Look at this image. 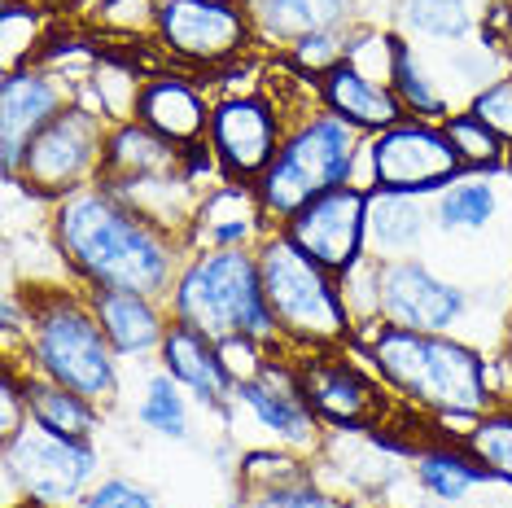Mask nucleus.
Wrapping results in <instances>:
<instances>
[{"label": "nucleus", "instance_id": "f257e3e1", "mask_svg": "<svg viewBox=\"0 0 512 508\" xmlns=\"http://www.w3.org/2000/svg\"><path fill=\"white\" fill-rule=\"evenodd\" d=\"M49 237L62 268L84 290H127L162 303L193 254L189 241L136 215L101 180L49 206Z\"/></svg>", "mask_w": 512, "mask_h": 508}, {"label": "nucleus", "instance_id": "f03ea898", "mask_svg": "<svg viewBox=\"0 0 512 508\" xmlns=\"http://www.w3.org/2000/svg\"><path fill=\"white\" fill-rule=\"evenodd\" d=\"M368 368L386 381L399 408H412L429 421L447 417H486L495 408L499 390L491 381V360L482 346L456 333H412L377 325L351 342Z\"/></svg>", "mask_w": 512, "mask_h": 508}, {"label": "nucleus", "instance_id": "7ed1b4c3", "mask_svg": "<svg viewBox=\"0 0 512 508\" xmlns=\"http://www.w3.org/2000/svg\"><path fill=\"white\" fill-rule=\"evenodd\" d=\"M22 298H27V342L5 364L31 368V373L110 408L123 386V373H119L123 360L114 355L106 333H101L97 311L88 303V290L79 281L71 285L27 281Z\"/></svg>", "mask_w": 512, "mask_h": 508}, {"label": "nucleus", "instance_id": "20e7f679", "mask_svg": "<svg viewBox=\"0 0 512 508\" xmlns=\"http://www.w3.org/2000/svg\"><path fill=\"white\" fill-rule=\"evenodd\" d=\"M171 320L211 342L254 338L289 355L272 307L263 294L259 254L254 250H193L167 294Z\"/></svg>", "mask_w": 512, "mask_h": 508}, {"label": "nucleus", "instance_id": "39448f33", "mask_svg": "<svg viewBox=\"0 0 512 508\" xmlns=\"http://www.w3.org/2000/svg\"><path fill=\"white\" fill-rule=\"evenodd\" d=\"M364 145L368 136H359L351 123L329 114L324 106H307L289 114L285 141L276 149L272 167L263 171V180L254 184L272 224L281 228L311 198L342 189V184H355L359 163H364Z\"/></svg>", "mask_w": 512, "mask_h": 508}, {"label": "nucleus", "instance_id": "423d86ee", "mask_svg": "<svg viewBox=\"0 0 512 508\" xmlns=\"http://www.w3.org/2000/svg\"><path fill=\"white\" fill-rule=\"evenodd\" d=\"M254 254H259L267 307H272L276 325H281L289 355L351 346L355 325L342 298V281L333 272H324L311 254H302L285 237V228H272Z\"/></svg>", "mask_w": 512, "mask_h": 508}, {"label": "nucleus", "instance_id": "0eeeda50", "mask_svg": "<svg viewBox=\"0 0 512 508\" xmlns=\"http://www.w3.org/2000/svg\"><path fill=\"white\" fill-rule=\"evenodd\" d=\"M101 482V456L88 438H66L27 421L18 434L0 438V487L5 504L79 508V500Z\"/></svg>", "mask_w": 512, "mask_h": 508}, {"label": "nucleus", "instance_id": "6e6552de", "mask_svg": "<svg viewBox=\"0 0 512 508\" xmlns=\"http://www.w3.org/2000/svg\"><path fill=\"white\" fill-rule=\"evenodd\" d=\"M106 136H110L106 114L75 101V106H66L36 141L27 145V154H22V163L14 176H9V184L44 206L71 198V193L101 180Z\"/></svg>", "mask_w": 512, "mask_h": 508}, {"label": "nucleus", "instance_id": "1a4fd4ad", "mask_svg": "<svg viewBox=\"0 0 512 508\" xmlns=\"http://www.w3.org/2000/svg\"><path fill=\"white\" fill-rule=\"evenodd\" d=\"M298 386L311 412L337 434H368L381 430L399 403L372 368L355 360V346H329V351H298L294 355Z\"/></svg>", "mask_w": 512, "mask_h": 508}, {"label": "nucleus", "instance_id": "9d476101", "mask_svg": "<svg viewBox=\"0 0 512 508\" xmlns=\"http://www.w3.org/2000/svg\"><path fill=\"white\" fill-rule=\"evenodd\" d=\"M154 44L171 66L193 75H215L254 53V18L228 0H158Z\"/></svg>", "mask_w": 512, "mask_h": 508}, {"label": "nucleus", "instance_id": "9b49d317", "mask_svg": "<svg viewBox=\"0 0 512 508\" xmlns=\"http://www.w3.org/2000/svg\"><path fill=\"white\" fill-rule=\"evenodd\" d=\"M460 158L451 149L442 123L425 119H403L386 132L368 136L364 163H359L355 184L364 189H394V193H416V198H434L460 176Z\"/></svg>", "mask_w": 512, "mask_h": 508}, {"label": "nucleus", "instance_id": "f8f14e48", "mask_svg": "<svg viewBox=\"0 0 512 508\" xmlns=\"http://www.w3.org/2000/svg\"><path fill=\"white\" fill-rule=\"evenodd\" d=\"M469 285L442 276L425 254L377 263V316L390 329L412 333H456L469 320Z\"/></svg>", "mask_w": 512, "mask_h": 508}, {"label": "nucleus", "instance_id": "ddd939ff", "mask_svg": "<svg viewBox=\"0 0 512 508\" xmlns=\"http://www.w3.org/2000/svg\"><path fill=\"white\" fill-rule=\"evenodd\" d=\"M289 110L272 92V84L259 92H237V97H215L211 136L206 145L215 149L224 180L259 184L263 171L272 167L276 149L285 141Z\"/></svg>", "mask_w": 512, "mask_h": 508}, {"label": "nucleus", "instance_id": "4468645a", "mask_svg": "<svg viewBox=\"0 0 512 508\" xmlns=\"http://www.w3.org/2000/svg\"><path fill=\"white\" fill-rule=\"evenodd\" d=\"M285 237L294 241L302 254L320 263L342 281L368 259V189L364 184H342L320 198H311L302 211L285 219Z\"/></svg>", "mask_w": 512, "mask_h": 508}, {"label": "nucleus", "instance_id": "2eb2a0df", "mask_svg": "<svg viewBox=\"0 0 512 508\" xmlns=\"http://www.w3.org/2000/svg\"><path fill=\"white\" fill-rule=\"evenodd\" d=\"M237 408H246L254 425L267 434L272 447H285L294 456H320L324 443H329V425H324L316 412H311L307 395L298 386L294 373V355H281L263 368L254 381H241L237 386Z\"/></svg>", "mask_w": 512, "mask_h": 508}, {"label": "nucleus", "instance_id": "dca6fc26", "mask_svg": "<svg viewBox=\"0 0 512 508\" xmlns=\"http://www.w3.org/2000/svg\"><path fill=\"white\" fill-rule=\"evenodd\" d=\"M75 101L79 92L44 66H22V71H9L0 79V167H5V180L18 171L27 145Z\"/></svg>", "mask_w": 512, "mask_h": 508}, {"label": "nucleus", "instance_id": "f3484780", "mask_svg": "<svg viewBox=\"0 0 512 508\" xmlns=\"http://www.w3.org/2000/svg\"><path fill=\"white\" fill-rule=\"evenodd\" d=\"M211 114H215V97L206 88V79L180 71V66H167V71L145 75L132 119L145 123L149 132H158L176 149H193L206 145V136H211Z\"/></svg>", "mask_w": 512, "mask_h": 508}, {"label": "nucleus", "instance_id": "a211bd4d", "mask_svg": "<svg viewBox=\"0 0 512 508\" xmlns=\"http://www.w3.org/2000/svg\"><path fill=\"white\" fill-rule=\"evenodd\" d=\"M272 215L263 211L259 189L241 180H219L202 193L189 224V250H259L272 233Z\"/></svg>", "mask_w": 512, "mask_h": 508}, {"label": "nucleus", "instance_id": "6ab92c4d", "mask_svg": "<svg viewBox=\"0 0 512 508\" xmlns=\"http://www.w3.org/2000/svg\"><path fill=\"white\" fill-rule=\"evenodd\" d=\"M154 360L197 408L219 412V417H228V412L237 408V381L228 377L224 360H219V346L211 338H202V333L171 320L167 338H162V351Z\"/></svg>", "mask_w": 512, "mask_h": 508}, {"label": "nucleus", "instance_id": "aec40b11", "mask_svg": "<svg viewBox=\"0 0 512 508\" xmlns=\"http://www.w3.org/2000/svg\"><path fill=\"white\" fill-rule=\"evenodd\" d=\"M88 303L119 360H149L162 351V338L171 329V311L162 298L127 290H88Z\"/></svg>", "mask_w": 512, "mask_h": 508}, {"label": "nucleus", "instance_id": "412c9836", "mask_svg": "<svg viewBox=\"0 0 512 508\" xmlns=\"http://www.w3.org/2000/svg\"><path fill=\"white\" fill-rule=\"evenodd\" d=\"M316 92H320V106L329 114H337V119H346L359 136H377V132H386V127L407 119V110H403V101L394 97L390 79L359 71L355 62L333 66V71L316 84Z\"/></svg>", "mask_w": 512, "mask_h": 508}, {"label": "nucleus", "instance_id": "4be33fe9", "mask_svg": "<svg viewBox=\"0 0 512 508\" xmlns=\"http://www.w3.org/2000/svg\"><path fill=\"white\" fill-rule=\"evenodd\" d=\"M434 233V211L429 198L394 189H368V259H412L425 250Z\"/></svg>", "mask_w": 512, "mask_h": 508}, {"label": "nucleus", "instance_id": "5701e85b", "mask_svg": "<svg viewBox=\"0 0 512 508\" xmlns=\"http://www.w3.org/2000/svg\"><path fill=\"white\" fill-rule=\"evenodd\" d=\"M254 18V36L267 49H289V44L320 36V31H351L359 27L355 0H246Z\"/></svg>", "mask_w": 512, "mask_h": 508}, {"label": "nucleus", "instance_id": "b1692460", "mask_svg": "<svg viewBox=\"0 0 512 508\" xmlns=\"http://www.w3.org/2000/svg\"><path fill=\"white\" fill-rule=\"evenodd\" d=\"M438 237H486L495 233L499 215H504V184L499 171H460L447 189L429 198Z\"/></svg>", "mask_w": 512, "mask_h": 508}, {"label": "nucleus", "instance_id": "393cba45", "mask_svg": "<svg viewBox=\"0 0 512 508\" xmlns=\"http://www.w3.org/2000/svg\"><path fill=\"white\" fill-rule=\"evenodd\" d=\"M9 368L18 373L22 403H27V421H36V425H44V430H53V434L97 443L101 425H106V408H101V403L75 395V390L57 386V381L31 373V368H18V364H9Z\"/></svg>", "mask_w": 512, "mask_h": 508}, {"label": "nucleus", "instance_id": "a878e982", "mask_svg": "<svg viewBox=\"0 0 512 508\" xmlns=\"http://www.w3.org/2000/svg\"><path fill=\"white\" fill-rule=\"evenodd\" d=\"M491 0H394V22L403 40H425L438 49L469 44L482 31Z\"/></svg>", "mask_w": 512, "mask_h": 508}, {"label": "nucleus", "instance_id": "bb28decb", "mask_svg": "<svg viewBox=\"0 0 512 508\" xmlns=\"http://www.w3.org/2000/svg\"><path fill=\"white\" fill-rule=\"evenodd\" d=\"M180 158H184V149H176L171 141H162V136L149 132L145 123L123 119V123H110L106 158H101V180L162 176V171H176Z\"/></svg>", "mask_w": 512, "mask_h": 508}, {"label": "nucleus", "instance_id": "cd10ccee", "mask_svg": "<svg viewBox=\"0 0 512 508\" xmlns=\"http://www.w3.org/2000/svg\"><path fill=\"white\" fill-rule=\"evenodd\" d=\"M390 88L403 101L407 119H425V123H447L451 97L442 92L434 66L425 62V53L412 40H394V62H390Z\"/></svg>", "mask_w": 512, "mask_h": 508}, {"label": "nucleus", "instance_id": "c85d7f7f", "mask_svg": "<svg viewBox=\"0 0 512 508\" xmlns=\"http://www.w3.org/2000/svg\"><path fill=\"white\" fill-rule=\"evenodd\" d=\"M136 421H141L149 434L171 438V443H189L193 438L189 395H184V390L162 373V368L145 381V395H141V403H136Z\"/></svg>", "mask_w": 512, "mask_h": 508}, {"label": "nucleus", "instance_id": "c756f323", "mask_svg": "<svg viewBox=\"0 0 512 508\" xmlns=\"http://www.w3.org/2000/svg\"><path fill=\"white\" fill-rule=\"evenodd\" d=\"M57 31L53 9L31 5V0H5V75L36 66V57L44 53V44Z\"/></svg>", "mask_w": 512, "mask_h": 508}, {"label": "nucleus", "instance_id": "7c9ffc66", "mask_svg": "<svg viewBox=\"0 0 512 508\" xmlns=\"http://www.w3.org/2000/svg\"><path fill=\"white\" fill-rule=\"evenodd\" d=\"M442 132H447V141H451V149H456V158H460L464 171H504L508 167L512 149L499 141V136L482 119H477L469 106L451 110L447 123H442Z\"/></svg>", "mask_w": 512, "mask_h": 508}, {"label": "nucleus", "instance_id": "2f4dec72", "mask_svg": "<svg viewBox=\"0 0 512 508\" xmlns=\"http://www.w3.org/2000/svg\"><path fill=\"white\" fill-rule=\"evenodd\" d=\"M92 31L114 44H145L158 31V0H97Z\"/></svg>", "mask_w": 512, "mask_h": 508}, {"label": "nucleus", "instance_id": "473e14b6", "mask_svg": "<svg viewBox=\"0 0 512 508\" xmlns=\"http://www.w3.org/2000/svg\"><path fill=\"white\" fill-rule=\"evenodd\" d=\"M464 443L512 495V403H495L486 417H477L473 430L464 434Z\"/></svg>", "mask_w": 512, "mask_h": 508}, {"label": "nucleus", "instance_id": "72a5a7b5", "mask_svg": "<svg viewBox=\"0 0 512 508\" xmlns=\"http://www.w3.org/2000/svg\"><path fill=\"white\" fill-rule=\"evenodd\" d=\"M241 508H351V504H346V495L324 487V478L316 469H307L289 482H276V487L246 491L241 495Z\"/></svg>", "mask_w": 512, "mask_h": 508}, {"label": "nucleus", "instance_id": "f704fd0d", "mask_svg": "<svg viewBox=\"0 0 512 508\" xmlns=\"http://www.w3.org/2000/svg\"><path fill=\"white\" fill-rule=\"evenodd\" d=\"M346 44H351V31H320V36H307V40L289 44L281 57H285L289 66H294L302 79L320 84V79L329 75L333 66L346 62Z\"/></svg>", "mask_w": 512, "mask_h": 508}, {"label": "nucleus", "instance_id": "c9c22d12", "mask_svg": "<svg viewBox=\"0 0 512 508\" xmlns=\"http://www.w3.org/2000/svg\"><path fill=\"white\" fill-rule=\"evenodd\" d=\"M469 110L482 119L491 132L512 149V71H504L499 79H491L477 97L469 101Z\"/></svg>", "mask_w": 512, "mask_h": 508}, {"label": "nucleus", "instance_id": "e433bc0d", "mask_svg": "<svg viewBox=\"0 0 512 508\" xmlns=\"http://www.w3.org/2000/svg\"><path fill=\"white\" fill-rule=\"evenodd\" d=\"M79 508H162V504H158V495L149 487H141L136 478L106 473V478H101L84 500H79Z\"/></svg>", "mask_w": 512, "mask_h": 508}, {"label": "nucleus", "instance_id": "4c0bfd02", "mask_svg": "<svg viewBox=\"0 0 512 508\" xmlns=\"http://www.w3.org/2000/svg\"><path fill=\"white\" fill-rule=\"evenodd\" d=\"M215 346H219V360H224L228 377L237 381V386H241V381H254L272 360H281L272 346H263L254 338H228V342H215Z\"/></svg>", "mask_w": 512, "mask_h": 508}, {"label": "nucleus", "instance_id": "58836bf2", "mask_svg": "<svg viewBox=\"0 0 512 508\" xmlns=\"http://www.w3.org/2000/svg\"><path fill=\"white\" fill-rule=\"evenodd\" d=\"M504 368H508V377H512V307H508V316H504Z\"/></svg>", "mask_w": 512, "mask_h": 508}, {"label": "nucleus", "instance_id": "ea45409f", "mask_svg": "<svg viewBox=\"0 0 512 508\" xmlns=\"http://www.w3.org/2000/svg\"><path fill=\"white\" fill-rule=\"evenodd\" d=\"M31 5H44V9H66V5H75V0H31Z\"/></svg>", "mask_w": 512, "mask_h": 508}, {"label": "nucleus", "instance_id": "a19ab883", "mask_svg": "<svg viewBox=\"0 0 512 508\" xmlns=\"http://www.w3.org/2000/svg\"><path fill=\"white\" fill-rule=\"evenodd\" d=\"M421 508H464V504H438V500H425Z\"/></svg>", "mask_w": 512, "mask_h": 508}, {"label": "nucleus", "instance_id": "79ce46f5", "mask_svg": "<svg viewBox=\"0 0 512 508\" xmlns=\"http://www.w3.org/2000/svg\"><path fill=\"white\" fill-rule=\"evenodd\" d=\"M5 508H44V504H27V500H18V504H5Z\"/></svg>", "mask_w": 512, "mask_h": 508}, {"label": "nucleus", "instance_id": "37998d69", "mask_svg": "<svg viewBox=\"0 0 512 508\" xmlns=\"http://www.w3.org/2000/svg\"><path fill=\"white\" fill-rule=\"evenodd\" d=\"M228 5H246V0H228Z\"/></svg>", "mask_w": 512, "mask_h": 508}]
</instances>
